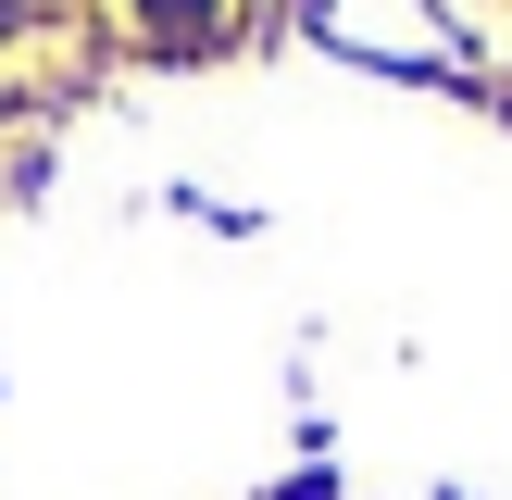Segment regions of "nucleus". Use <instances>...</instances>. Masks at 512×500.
<instances>
[{
	"label": "nucleus",
	"instance_id": "1",
	"mask_svg": "<svg viewBox=\"0 0 512 500\" xmlns=\"http://www.w3.org/2000/svg\"><path fill=\"white\" fill-rule=\"evenodd\" d=\"M150 13H163L175 38H200V25H213V0H150Z\"/></svg>",
	"mask_w": 512,
	"mask_h": 500
}]
</instances>
